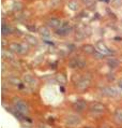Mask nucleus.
<instances>
[{
    "label": "nucleus",
    "instance_id": "20",
    "mask_svg": "<svg viewBox=\"0 0 122 128\" xmlns=\"http://www.w3.org/2000/svg\"><path fill=\"white\" fill-rule=\"evenodd\" d=\"M69 66L71 67V68H73V69H75V68H79V67H78V58H72V59H70Z\"/></svg>",
    "mask_w": 122,
    "mask_h": 128
},
{
    "label": "nucleus",
    "instance_id": "18",
    "mask_svg": "<svg viewBox=\"0 0 122 128\" xmlns=\"http://www.w3.org/2000/svg\"><path fill=\"white\" fill-rule=\"evenodd\" d=\"M13 11H15V12H19V11H21V9H23V4H21V2L19 1H16L13 3Z\"/></svg>",
    "mask_w": 122,
    "mask_h": 128
},
{
    "label": "nucleus",
    "instance_id": "29",
    "mask_svg": "<svg viewBox=\"0 0 122 128\" xmlns=\"http://www.w3.org/2000/svg\"><path fill=\"white\" fill-rule=\"evenodd\" d=\"M28 29H29V30H30V31H37V29H36V27H34V26H28Z\"/></svg>",
    "mask_w": 122,
    "mask_h": 128
},
{
    "label": "nucleus",
    "instance_id": "9",
    "mask_svg": "<svg viewBox=\"0 0 122 128\" xmlns=\"http://www.w3.org/2000/svg\"><path fill=\"white\" fill-rule=\"evenodd\" d=\"M86 108V101L85 100H77L74 103V109L76 111H83Z\"/></svg>",
    "mask_w": 122,
    "mask_h": 128
},
{
    "label": "nucleus",
    "instance_id": "4",
    "mask_svg": "<svg viewBox=\"0 0 122 128\" xmlns=\"http://www.w3.org/2000/svg\"><path fill=\"white\" fill-rule=\"evenodd\" d=\"M90 109L91 111H93V112H96V113H102L105 111V107L104 105L101 102H93L90 105Z\"/></svg>",
    "mask_w": 122,
    "mask_h": 128
},
{
    "label": "nucleus",
    "instance_id": "21",
    "mask_svg": "<svg viewBox=\"0 0 122 128\" xmlns=\"http://www.w3.org/2000/svg\"><path fill=\"white\" fill-rule=\"evenodd\" d=\"M1 34L5 36V35L10 34V26L9 25H5V24H2V27H1Z\"/></svg>",
    "mask_w": 122,
    "mask_h": 128
},
{
    "label": "nucleus",
    "instance_id": "1",
    "mask_svg": "<svg viewBox=\"0 0 122 128\" xmlns=\"http://www.w3.org/2000/svg\"><path fill=\"white\" fill-rule=\"evenodd\" d=\"M13 103H14L15 110L17 111L18 113H20V114L28 113V105H27V103L24 101V100L19 99V98H15V99L13 100Z\"/></svg>",
    "mask_w": 122,
    "mask_h": 128
},
{
    "label": "nucleus",
    "instance_id": "5",
    "mask_svg": "<svg viewBox=\"0 0 122 128\" xmlns=\"http://www.w3.org/2000/svg\"><path fill=\"white\" fill-rule=\"evenodd\" d=\"M96 50L103 55H108L109 54V50H108V47L105 45V43L103 41H99L96 43Z\"/></svg>",
    "mask_w": 122,
    "mask_h": 128
},
{
    "label": "nucleus",
    "instance_id": "11",
    "mask_svg": "<svg viewBox=\"0 0 122 128\" xmlns=\"http://www.w3.org/2000/svg\"><path fill=\"white\" fill-rule=\"evenodd\" d=\"M107 65L109 67L112 68H116L119 66V60L117 58H115V57H109V58H107Z\"/></svg>",
    "mask_w": 122,
    "mask_h": 128
},
{
    "label": "nucleus",
    "instance_id": "26",
    "mask_svg": "<svg viewBox=\"0 0 122 128\" xmlns=\"http://www.w3.org/2000/svg\"><path fill=\"white\" fill-rule=\"evenodd\" d=\"M76 37H77V40H81V39H84V38H85V34H84V32L77 31L76 32Z\"/></svg>",
    "mask_w": 122,
    "mask_h": 128
},
{
    "label": "nucleus",
    "instance_id": "8",
    "mask_svg": "<svg viewBox=\"0 0 122 128\" xmlns=\"http://www.w3.org/2000/svg\"><path fill=\"white\" fill-rule=\"evenodd\" d=\"M113 121L116 124H122V109H117L113 114Z\"/></svg>",
    "mask_w": 122,
    "mask_h": 128
},
{
    "label": "nucleus",
    "instance_id": "6",
    "mask_svg": "<svg viewBox=\"0 0 122 128\" xmlns=\"http://www.w3.org/2000/svg\"><path fill=\"white\" fill-rule=\"evenodd\" d=\"M70 30H71V27H70L69 24H62L60 28L56 29V34L59 35V36H64V35H66Z\"/></svg>",
    "mask_w": 122,
    "mask_h": 128
},
{
    "label": "nucleus",
    "instance_id": "33",
    "mask_svg": "<svg viewBox=\"0 0 122 128\" xmlns=\"http://www.w3.org/2000/svg\"><path fill=\"white\" fill-rule=\"evenodd\" d=\"M40 128H47V127H45V126H40Z\"/></svg>",
    "mask_w": 122,
    "mask_h": 128
},
{
    "label": "nucleus",
    "instance_id": "2",
    "mask_svg": "<svg viewBox=\"0 0 122 128\" xmlns=\"http://www.w3.org/2000/svg\"><path fill=\"white\" fill-rule=\"evenodd\" d=\"M64 123H66L67 126H77V125L80 123V118L78 117L77 115L70 114V115H67L66 117L64 118Z\"/></svg>",
    "mask_w": 122,
    "mask_h": 128
},
{
    "label": "nucleus",
    "instance_id": "16",
    "mask_svg": "<svg viewBox=\"0 0 122 128\" xmlns=\"http://www.w3.org/2000/svg\"><path fill=\"white\" fill-rule=\"evenodd\" d=\"M67 7H69L70 10L76 11V10L78 9V3H77L76 0H71V1H70L69 3H67Z\"/></svg>",
    "mask_w": 122,
    "mask_h": 128
},
{
    "label": "nucleus",
    "instance_id": "14",
    "mask_svg": "<svg viewBox=\"0 0 122 128\" xmlns=\"http://www.w3.org/2000/svg\"><path fill=\"white\" fill-rule=\"evenodd\" d=\"M83 51L85 52L86 54H89V55H93L94 52H95V50H94V47H93V45H91V44L84 45L83 46Z\"/></svg>",
    "mask_w": 122,
    "mask_h": 128
},
{
    "label": "nucleus",
    "instance_id": "22",
    "mask_svg": "<svg viewBox=\"0 0 122 128\" xmlns=\"http://www.w3.org/2000/svg\"><path fill=\"white\" fill-rule=\"evenodd\" d=\"M9 82L11 84H13V85H19V81H18V79L17 78H10L9 79Z\"/></svg>",
    "mask_w": 122,
    "mask_h": 128
},
{
    "label": "nucleus",
    "instance_id": "34",
    "mask_svg": "<svg viewBox=\"0 0 122 128\" xmlns=\"http://www.w3.org/2000/svg\"><path fill=\"white\" fill-rule=\"evenodd\" d=\"M104 1H108V0H104Z\"/></svg>",
    "mask_w": 122,
    "mask_h": 128
},
{
    "label": "nucleus",
    "instance_id": "19",
    "mask_svg": "<svg viewBox=\"0 0 122 128\" xmlns=\"http://www.w3.org/2000/svg\"><path fill=\"white\" fill-rule=\"evenodd\" d=\"M57 81H58L60 84H64V83H66V75L64 74H62V73H58L57 74Z\"/></svg>",
    "mask_w": 122,
    "mask_h": 128
},
{
    "label": "nucleus",
    "instance_id": "15",
    "mask_svg": "<svg viewBox=\"0 0 122 128\" xmlns=\"http://www.w3.org/2000/svg\"><path fill=\"white\" fill-rule=\"evenodd\" d=\"M10 47V51L13 52V53L15 54H19L20 52V44H18V43H11L9 45Z\"/></svg>",
    "mask_w": 122,
    "mask_h": 128
},
{
    "label": "nucleus",
    "instance_id": "24",
    "mask_svg": "<svg viewBox=\"0 0 122 128\" xmlns=\"http://www.w3.org/2000/svg\"><path fill=\"white\" fill-rule=\"evenodd\" d=\"M86 66V60L83 58H78V67L79 68H84Z\"/></svg>",
    "mask_w": 122,
    "mask_h": 128
},
{
    "label": "nucleus",
    "instance_id": "27",
    "mask_svg": "<svg viewBox=\"0 0 122 128\" xmlns=\"http://www.w3.org/2000/svg\"><path fill=\"white\" fill-rule=\"evenodd\" d=\"M61 2V0H50V4L54 5V7H56V5H58L59 3Z\"/></svg>",
    "mask_w": 122,
    "mask_h": 128
},
{
    "label": "nucleus",
    "instance_id": "3",
    "mask_svg": "<svg viewBox=\"0 0 122 128\" xmlns=\"http://www.w3.org/2000/svg\"><path fill=\"white\" fill-rule=\"evenodd\" d=\"M89 85H90V80L87 78H83L76 82V87H77L78 91H80V92L86 91Z\"/></svg>",
    "mask_w": 122,
    "mask_h": 128
},
{
    "label": "nucleus",
    "instance_id": "7",
    "mask_svg": "<svg viewBox=\"0 0 122 128\" xmlns=\"http://www.w3.org/2000/svg\"><path fill=\"white\" fill-rule=\"evenodd\" d=\"M48 25H49L50 27H53V28H56V29H58V28H60L61 25H62V23H61V21L59 20V18H57V17H51L48 20Z\"/></svg>",
    "mask_w": 122,
    "mask_h": 128
},
{
    "label": "nucleus",
    "instance_id": "31",
    "mask_svg": "<svg viewBox=\"0 0 122 128\" xmlns=\"http://www.w3.org/2000/svg\"><path fill=\"white\" fill-rule=\"evenodd\" d=\"M25 88V86L23 85V84H19V85H18V89H24Z\"/></svg>",
    "mask_w": 122,
    "mask_h": 128
},
{
    "label": "nucleus",
    "instance_id": "13",
    "mask_svg": "<svg viewBox=\"0 0 122 128\" xmlns=\"http://www.w3.org/2000/svg\"><path fill=\"white\" fill-rule=\"evenodd\" d=\"M39 32L44 38H47V39H48V38H50V32H49V29H48L47 27H45V26L40 27V28H39Z\"/></svg>",
    "mask_w": 122,
    "mask_h": 128
},
{
    "label": "nucleus",
    "instance_id": "30",
    "mask_svg": "<svg viewBox=\"0 0 122 128\" xmlns=\"http://www.w3.org/2000/svg\"><path fill=\"white\" fill-rule=\"evenodd\" d=\"M118 86H120L122 88V79H120V80L118 81Z\"/></svg>",
    "mask_w": 122,
    "mask_h": 128
},
{
    "label": "nucleus",
    "instance_id": "17",
    "mask_svg": "<svg viewBox=\"0 0 122 128\" xmlns=\"http://www.w3.org/2000/svg\"><path fill=\"white\" fill-rule=\"evenodd\" d=\"M28 52H29L28 44H27V43H21V44H20V52H19V54H21V55H26Z\"/></svg>",
    "mask_w": 122,
    "mask_h": 128
},
{
    "label": "nucleus",
    "instance_id": "23",
    "mask_svg": "<svg viewBox=\"0 0 122 128\" xmlns=\"http://www.w3.org/2000/svg\"><path fill=\"white\" fill-rule=\"evenodd\" d=\"M112 4L115 8H120V7H122V0H113Z\"/></svg>",
    "mask_w": 122,
    "mask_h": 128
},
{
    "label": "nucleus",
    "instance_id": "28",
    "mask_svg": "<svg viewBox=\"0 0 122 128\" xmlns=\"http://www.w3.org/2000/svg\"><path fill=\"white\" fill-rule=\"evenodd\" d=\"M83 2L86 5H92L93 4V2H94V0H83Z\"/></svg>",
    "mask_w": 122,
    "mask_h": 128
},
{
    "label": "nucleus",
    "instance_id": "12",
    "mask_svg": "<svg viewBox=\"0 0 122 128\" xmlns=\"http://www.w3.org/2000/svg\"><path fill=\"white\" fill-rule=\"evenodd\" d=\"M25 39H26L27 43L30 44V45H38V43H39L37 40V38L31 36V35H27V36H25Z\"/></svg>",
    "mask_w": 122,
    "mask_h": 128
},
{
    "label": "nucleus",
    "instance_id": "32",
    "mask_svg": "<svg viewBox=\"0 0 122 128\" xmlns=\"http://www.w3.org/2000/svg\"><path fill=\"white\" fill-rule=\"evenodd\" d=\"M1 44H2V46H5V41H4V40H2V41H1Z\"/></svg>",
    "mask_w": 122,
    "mask_h": 128
},
{
    "label": "nucleus",
    "instance_id": "25",
    "mask_svg": "<svg viewBox=\"0 0 122 128\" xmlns=\"http://www.w3.org/2000/svg\"><path fill=\"white\" fill-rule=\"evenodd\" d=\"M93 56L95 57V58H97V59H102L103 57H104V55H103V54H101V53H100L99 51H95V52H94Z\"/></svg>",
    "mask_w": 122,
    "mask_h": 128
},
{
    "label": "nucleus",
    "instance_id": "10",
    "mask_svg": "<svg viewBox=\"0 0 122 128\" xmlns=\"http://www.w3.org/2000/svg\"><path fill=\"white\" fill-rule=\"evenodd\" d=\"M24 82H25L26 84H28V85H30V86H32V85H34L36 84V79H34L32 75H30V74H26V75H24Z\"/></svg>",
    "mask_w": 122,
    "mask_h": 128
}]
</instances>
